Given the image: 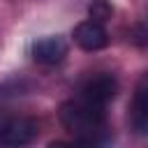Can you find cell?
Listing matches in <instances>:
<instances>
[{
  "mask_svg": "<svg viewBox=\"0 0 148 148\" xmlns=\"http://www.w3.org/2000/svg\"><path fill=\"white\" fill-rule=\"evenodd\" d=\"M132 125L139 134H146L148 130V79L141 76L136 90H134V102H132Z\"/></svg>",
  "mask_w": 148,
  "mask_h": 148,
  "instance_id": "8992f818",
  "label": "cell"
},
{
  "mask_svg": "<svg viewBox=\"0 0 148 148\" xmlns=\"http://www.w3.org/2000/svg\"><path fill=\"white\" fill-rule=\"evenodd\" d=\"M60 123L74 134V143L81 148H109L111 136L106 127L104 106L90 104L86 99H67L60 104Z\"/></svg>",
  "mask_w": 148,
  "mask_h": 148,
  "instance_id": "6da1fadb",
  "label": "cell"
},
{
  "mask_svg": "<svg viewBox=\"0 0 148 148\" xmlns=\"http://www.w3.org/2000/svg\"><path fill=\"white\" fill-rule=\"evenodd\" d=\"M46 148H81V146L74 141H51Z\"/></svg>",
  "mask_w": 148,
  "mask_h": 148,
  "instance_id": "ba28073f",
  "label": "cell"
},
{
  "mask_svg": "<svg viewBox=\"0 0 148 148\" xmlns=\"http://www.w3.org/2000/svg\"><path fill=\"white\" fill-rule=\"evenodd\" d=\"M116 95H118V81L113 74H106V72L90 76L81 86V99L97 104V106H106Z\"/></svg>",
  "mask_w": 148,
  "mask_h": 148,
  "instance_id": "3957f363",
  "label": "cell"
},
{
  "mask_svg": "<svg viewBox=\"0 0 148 148\" xmlns=\"http://www.w3.org/2000/svg\"><path fill=\"white\" fill-rule=\"evenodd\" d=\"M88 14H90V21L104 25V21H109L113 16V5L109 0H92L88 5Z\"/></svg>",
  "mask_w": 148,
  "mask_h": 148,
  "instance_id": "52a82bcc",
  "label": "cell"
},
{
  "mask_svg": "<svg viewBox=\"0 0 148 148\" xmlns=\"http://www.w3.org/2000/svg\"><path fill=\"white\" fill-rule=\"evenodd\" d=\"M39 134V123L35 118H9L0 125V146L2 148H25Z\"/></svg>",
  "mask_w": 148,
  "mask_h": 148,
  "instance_id": "7a4b0ae2",
  "label": "cell"
},
{
  "mask_svg": "<svg viewBox=\"0 0 148 148\" xmlns=\"http://www.w3.org/2000/svg\"><path fill=\"white\" fill-rule=\"evenodd\" d=\"M72 37H74L76 46L83 49V51H99V49H104V46L109 44V32H106V28H104L102 23L90 21V18H88V21H81V23L74 28Z\"/></svg>",
  "mask_w": 148,
  "mask_h": 148,
  "instance_id": "277c9868",
  "label": "cell"
},
{
  "mask_svg": "<svg viewBox=\"0 0 148 148\" xmlns=\"http://www.w3.org/2000/svg\"><path fill=\"white\" fill-rule=\"evenodd\" d=\"M65 56H67V42L60 35H49L32 44V58L39 65H58Z\"/></svg>",
  "mask_w": 148,
  "mask_h": 148,
  "instance_id": "5b68a950",
  "label": "cell"
}]
</instances>
